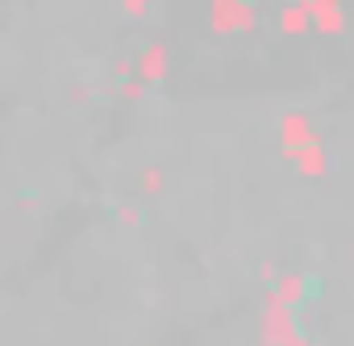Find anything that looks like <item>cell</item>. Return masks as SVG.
Listing matches in <instances>:
<instances>
[{
  "label": "cell",
  "instance_id": "cell-15",
  "mask_svg": "<svg viewBox=\"0 0 354 346\" xmlns=\"http://www.w3.org/2000/svg\"><path fill=\"white\" fill-rule=\"evenodd\" d=\"M350 263H354V242H350Z\"/></svg>",
  "mask_w": 354,
  "mask_h": 346
},
{
  "label": "cell",
  "instance_id": "cell-8",
  "mask_svg": "<svg viewBox=\"0 0 354 346\" xmlns=\"http://www.w3.org/2000/svg\"><path fill=\"white\" fill-rule=\"evenodd\" d=\"M271 288H275V292H279V296H283L288 304H300V300L308 296V280H304V275H296V271H288V275H279V280H275Z\"/></svg>",
  "mask_w": 354,
  "mask_h": 346
},
{
  "label": "cell",
  "instance_id": "cell-4",
  "mask_svg": "<svg viewBox=\"0 0 354 346\" xmlns=\"http://www.w3.org/2000/svg\"><path fill=\"white\" fill-rule=\"evenodd\" d=\"M275 129H279V146H283V150L304 146V142H321V134L313 129V121H308L304 113H296V109H292V113H283Z\"/></svg>",
  "mask_w": 354,
  "mask_h": 346
},
{
  "label": "cell",
  "instance_id": "cell-12",
  "mask_svg": "<svg viewBox=\"0 0 354 346\" xmlns=\"http://www.w3.org/2000/svg\"><path fill=\"white\" fill-rule=\"evenodd\" d=\"M117 221H121V226H138V221H142L138 205H121V209H117Z\"/></svg>",
  "mask_w": 354,
  "mask_h": 346
},
{
  "label": "cell",
  "instance_id": "cell-5",
  "mask_svg": "<svg viewBox=\"0 0 354 346\" xmlns=\"http://www.w3.org/2000/svg\"><path fill=\"white\" fill-rule=\"evenodd\" d=\"M313 30L333 38L346 30V13H342V0H313Z\"/></svg>",
  "mask_w": 354,
  "mask_h": 346
},
{
  "label": "cell",
  "instance_id": "cell-6",
  "mask_svg": "<svg viewBox=\"0 0 354 346\" xmlns=\"http://www.w3.org/2000/svg\"><path fill=\"white\" fill-rule=\"evenodd\" d=\"M138 75L146 84H162L167 80V46L162 42H146L138 51Z\"/></svg>",
  "mask_w": 354,
  "mask_h": 346
},
{
  "label": "cell",
  "instance_id": "cell-14",
  "mask_svg": "<svg viewBox=\"0 0 354 346\" xmlns=\"http://www.w3.org/2000/svg\"><path fill=\"white\" fill-rule=\"evenodd\" d=\"M288 346H321V342H308V338H304V334H296V338H292V342H288Z\"/></svg>",
  "mask_w": 354,
  "mask_h": 346
},
{
  "label": "cell",
  "instance_id": "cell-1",
  "mask_svg": "<svg viewBox=\"0 0 354 346\" xmlns=\"http://www.w3.org/2000/svg\"><path fill=\"white\" fill-rule=\"evenodd\" d=\"M296 304H288L275 288H267L259 309V346H288L296 338Z\"/></svg>",
  "mask_w": 354,
  "mask_h": 346
},
{
  "label": "cell",
  "instance_id": "cell-3",
  "mask_svg": "<svg viewBox=\"0 0 354 346\" xmlns=\"http://www.w3.org/2000/svg\"><path fill=\"white\" fill-rule=\"evenodd\" d=\"M288 154V163L300 171L304 180H321L325 171H329V154H325V142H304V146H292V150H283Z\"/></svg>",
  "mask_w": 354,
  "mask_h": 346
},
{
  "label": "cell",
  "instance_id": "cell-7",
  "mask_svg": "<svg viewBox=\"0 0 354 346\" xmlns=\"http://www.w3.org/2000/svg\"><path fill=\"white\" fill-rule=\"evenodd\" d=\"M308 30H313V0H296V5H288V9L279 13V34L300 38V34H308Z\"/></svg>",
  "mask_w": 354,
  "mask_h": 346
},
{
  "label": "cell",
  "instance_id": "cell-2",
  "mask_svg": "<svg viewBox=\"0 0 354 346\" xmlns=\"http://www.w3.org/2000/svg\"><path fill=\"white\" fill-rule=\"evenodd\" d=\"M259 26V9L250 0H209V30L213 34H250Z\"/></svg>",
  "mask_w": 354,
  "mask_h": 346
},
{
  "label": "cell",
  "instance_id": "cell-13",
  "mask_svg": "<svg viewBox=\"0 0 354 346\" xmlns=\"http://www.w3.org/2000/svg\"><path fill=\"white\" fill-rule=\"evenodd\" d=\"M259 275H263V284H275V280H279V271H275L271 263H263V271H259Z\"/></svg>",
  "mask_w": 354,
  "mask_h": 346
},
{
  "label": "cell",
  "instance_id": "cell-11",
  "mask_svg": "<svg viewBox=\"0 0 354 346\" xmlns=\"http://www.w3.org/2000/svg\"><path fill=\"white\" fill-rule=\"evenodd\" d=\"M121 9H125L133 21H142V17L150 13V0H121Z\"/></svg>",
  "mask_w": 354,
  "mask_h": 346
},
{
  "label": "cell",
  "instance_id": "cell-10",
  "mask_svg": "<svg viewBox=\"0 0 354 346\" xmlns=\"http://www.w3.org/2000/svg\"><path fill=\"white\" fill-rule=\"evenodd\" d=\"M129 75H138V55H133V59H117V63L109 67V80H117V84L129 80Z\"/></svg>",
  "mask_w": 354,
  "mask_h": 346
},
{
  "label": "cell",
  "instance_id": "cell-9",
  "mask_svg": "<svg viewBox=\"0 0 354 346\" xmlns=\"http://www.w3.org/2000/svg\"><path fill=\"white\" fill-rule=\"evenodd\" d=\"M162 184H167L162 167H142V171H138V192H142V197H158Z\"/></svg>",
  "mask_w": 354,
  "mask_h": 346
}]
</instances>
